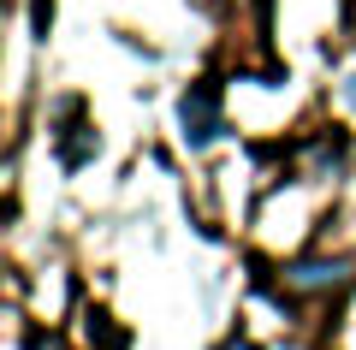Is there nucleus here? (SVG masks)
<instances>
[{"label":"nucleus","mask_w":356,"mask_h":350,"mask_svg":"<svg viewBox=\"0 0 356 350\" xmlns=\"http://www.w3.org/2000/svg\"><path fill=\"white\" fill-rule=\"evenodd\" d=\"M184 137L191 143H208L220 131V113H214V89H191V95H184Z\"/></svg>","instance_id":"nucleus-1"},{"label":"nucleus","mask_w":356,"mask_h":350,"mask_svg":"<svg viewBox=\"0 0 356 350\" xmlns=\"http://www.w3.org/2000/svg\"><path fill=\"white\" fill-rule=\"evenodd\" d=\"M285 285L291 291H332V285H344V267L339 262H297L285 273Z\"/></svg>","instance_id":"nucleus-2"},{"label":"nucleus","mask_w":356,"mask_h":350,"mask_svg":"<svg viewBox=\"0 0 356 350\" xmlns=\"http://www.w3.org/2000/svg\"><path fill=\"white\" fill-rule=\"evenodd\" d=\"M344 107H356V72H344Z\"/></svg>","instance_id":"nucleus-3"},{"label":"nucleus","mask_w":356,"mask_h":350,"mask_svg":"<svg viewBox=\"0 0 356 350\" xmlns=\"http://www.w3.org/2000/svg\"><path fill=\"white\" fill-rule=\"evenodd\" d=\"M232 350H250V344H232Z\"/></svg>","instance_id":"nucleus-4"}]
</instances>
